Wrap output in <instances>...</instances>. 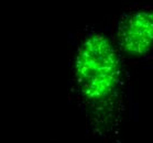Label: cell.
Instances as JSON below:
<instances>
[{"label":"cell","instance_id":"6da1fadb","mask_svg":"<svg viewBox=\"0 0 153 143\" xmlns=\"http://www.w3.org/2000/svg\"><path fill=\"white\" fill-rule=\"evenodd\" d=\"M77 83L87 98L100 100L115 89L119 76L118 59L112 45L101 35H93L79 49Z\"/></svg>","mask_w":153,"mask_h":143},{"label":"cell","instance_id":"7a4b0ae2","mask_svg":"<svg viewBox=\"0 0 153 143\" xmlns=\"http://www.w3.org/2000/svg\"><path fill=\"white\" fill-rule=\"evenodd\" d=\"M118 39L123 51L142 55L153 47V10H137L123 14L118 27Z\"/></svg>","mask_w":153,"mask_h":143}]
</instances>
